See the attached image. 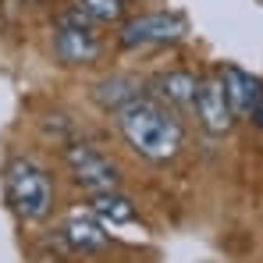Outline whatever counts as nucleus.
<instances>
[{
	"mask_svg": "<svg viewBox=\"0 0 263 263\" xmlns=\"http://www.w3.org/2000/svg\"><path fill=\"white\" fill-rule=\"evenodd\" d=\"M118 128L125 135L132 149L153 164H167L181 153V142H185V132H181V121L167 107H160L157 100H132L118 110Z\"/></svg>",
	"mask_w": 263,
	"mask_h": 263,
	"instance_id": "nucleus-1",
	"label": "nucleus"
},
{
	"mask_svg": "<svg viewBox=\"0 0 263 263\" xmlns=\"http://www.w3.org/2000/svg\"><path fill=\"white\" fill-rule=\"evenodd\" d=\"M196 86H199V79H196L192 71H167V75L157 79V92H160V100H167L171 107H192V100H196Z\"/></svg>",
	"mask_w": 263,
	"mask_h": 263,
	"instance_id": "nucleus-10",
	"label": "nucleus"
},
{
	"mask_svg": "<svg viewBox=\"0 0 263 263\" xmlns=\"http://www.w3.org/2000/svg\"><path fill=\"white\" fill-rule=\"evenodd\" d=\"M92 96H96V103L103 107V110H121L125 103L132 100H139V82L128 79V75H114V79H103L100 86L92 89Z\"/></svg>",
	"mask_w": 263,
	"mask_h": 263,
	"instance_id": "nucleus-9",
	"label": "nucleus"
},
{
	"mask_svg": "<svg viewBox=\"0 0 263 263\" xmlns=\"http://www.w3.org/2000/svg\"><path fill=\"white\" fill-rule=\"evenodd\" d=\"M64 164L71 167V178L92 192V196H100V192H118V185H121V175H118V167L96 149V146H89V142H68L64 146Z\"/></svg>",
	"mask_w": 263,
	"mask_h": 263,
	"instance_id": "nucleus-4",
	"label": "nucleus"
},
{
	"mask_svg": "<svg viewBox=\"0 0 263 263\" xmlns=\"http://www.w3.org/2000/svg\"><path fill=\"white\" fill-rule=\"evenodd\" d=\"M61 238L75 249V253H100V249H107V231H103V224L92 217H82V214H75V217L68 220L64 228H61Z\"/></svg>",
	"mask_w": 263,
	"mask_h": 263,
	"instance_id": "nucleus-8",
	"label": "nucleus"
},
{
	"mask_svg": "<svg viewBox=\"0 0 263 263\" xmlns=\"http://www.w3.org/2000/svg\"><path fill=\"white\" fill-rule=\"evenodd\" d=\"M192 103H196V114H199L203 128L210 132V135L231 132L235 114H231V107H228V96H224L220 79H203V82L196 86V100H192Z\"/></svg>",
	"mask_w": 263,
	"mask_h": 263,
	"instance_id": "nucleus-6",
	"label": "nucleus"
},
{
	"mask_svg": "<svg viewBox=\"0 0 263 263\" xmlns=\"http://www.w3.org/2000/svg\"><path fill=\"white\" fill-rule=\"evenodd\" d=\"M220 86H224V96H228L231 114H235V118H249L253 100H256V92H260V79H253L249 71L228 64V68L220 71Z\"/></svg>",
	"mask_w": 263,
	"mask_h": 263,
	"instance_id": "nucleus-7",
	"label": "nucleus"
},
{
	"mask_svg": "<svg viewBox=\"0 0 263 263\" xmlns=\"http://www.w3.org/2000/svg\"><path fill=\"white\" fill-rule=\"evenodd\" d=\"M75 7L89 22H100V25L121 22V14H125V0H75Z\"/></svg>",
	"mask_w": 263,
	"mask_h": 263,
	"instance_id": "nucleus-12",
	"label": "nucleus"
},
{
	"mask_svg": "<svg viewBox=\"0 0 263 263\" xmlns=\"http://www.w3.org/2000/svg\"><path fill=\"white\" fill-rule=\"evenodd\" d=\"M89 210H92V217L107 220V224H128V220H135V206L121 192H100V196H92Z\"/></svg>",
	"mask_w": 263,
	"mask_h": 263,
	"instance_id": "nucleus-11",
	"label": "nucleus"
},
{
	"mask_svg": "<svg viewBox=\"0 0 263 263\" xmlns=\"http://www.w3.org/2000/svg\"><path fill=\"white\" fill-rule=\"evenodd\" d=\"M100 50H103L100 46V36L92 32V22H89L79 7L68 11V14H61V22L53 29V53H57L61 64H71V68L92 64L100 57Z\"/></svg>",
	"mask_w": 263,
	"mask_h": 263,
	"instance_id": "nucleus-3",
	"label": "nucleus"
},
{
	"mask_svg": "<svg viewBox=\"0 0 263 263\" xmlns=\"http://www.w3.org/2000/svg\"><path fill=\"white\" fill-rule=\"evenodd\" d=\"M249 121L263 128V82H260V92H256V100H253V110H249Z\"/></svg>",
	"mask_w": 263,
	"mask_h": 263,
	"instance_id": "nucleus-13",
	"label": "nucleus"
},
{
	"mask_svg": "<svg viewBox=\"0 0 263 263\" xmlns=\"http://www.w3.org/2000/svg\"><path fill=\"white\" fill-rule=\"evenodd\" d=\"M189 32L181 14H167V11H153L142 18H132L121 25L118 43L125 50H142V46H164V43H178Z\"/></svg>",
	"mask_w": 263,
	"mask_h": 263,
	"instance_id": "nucleus-5",
	"label": "nucleus"
},
{
	"mask_svg": "<svg viewBox=\"0 0 263 263\" xmlns=\"http://www.w3.org/2000/svg\"><path fill=\"white\" fill-rule=\"evenodd\" d=\"M7 199L25 220H46L53 210V185L40 164L32 160H14L4 175Z\"/></svg>",
	"mask_w": 263,
	"mask_h": 263,
	"instance_id": "nucleus-2",
	"label": "nucleus"
}]
</instances>
